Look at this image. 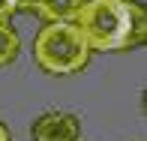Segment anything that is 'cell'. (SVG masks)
<instances>
[{"instance_id": "6da1fadb", "label": "cell", "mask_w": 147, "mask_h": 141, "mask_svg": "<svg viewBox=\"0 0 147 141\" xmlns=\"http://www.w3.org/2000/svg\"><path fill=\"white\" fill-rule=\"evenodd\" d=\"M72 24L90 51H129L147 39V12L138 0H84Z\"/></svg>"}, {"instance_id": "7a4b0ae2", "label": "cell", "mask_w": 147, "mask_h": 141, "mask_svg": "<svg viewBox=\"0 0 147 141\" xmlns=\"http://www.w3.org/2000/svg\"><path fill=\"white\" fill-rule=\"evenodd\" d=\"M90 45L72 21H45L33 39V60L48 75H75L90 63Z\"/></svg>"}, {"instance_id": "3957f363", "label": "cell", "mask_w": 147, "mask_h": 141, "mask_svg": "<svg viewBox=\"0 0 147 141\" xmlns=\"http://www.w3.org/2000/svg\"><path fill=\"white\" fill-rule=\"evenodd\" d=\"M33 141H81V123L72 111H42L30 123Z\"/></svg>"}, {"instance_id": "277c9868", "label": "cell", "mask_w": 147, "mask_h": 141, "mask_svg": "<svg viewBox=\"0 0 147 141\" xmlns=\"http://www.w3.org/2000/svg\"><path fill=\"white\" fill-rule=\"evenodd\" d=\"M18 51H21V39L12 30V24H0V69L3 66H12L18 60Z\"/></svg>"}, {"instance_id": "5b68a950", "label": "cell", "mask_w": 147, "mask_h": 141, "mask_svg": "<svg viewBox=\"0 0 147 141\" xmlns=\"http://www.w3.org/2000/svg\"><path fill=\"white\" fill-rule=\"evenodd\" d=\"M15 0H0V24H9V18L15 15Z\"/></svg>"}, {"instance_id": "8992f818", "label": "cell", "mask_w": 147, "mask_h": 141, "mask_svg": "<svg viewBox=\"0 0 147 141\" xmlns=\"http://www.w3.org/2000/svg\"><path fill=\"white\" fill-rule=\"evenodd\" d=\"M39 3H42V0H15V9H30V12H36Z\"/></svg>"}, {"instance_id": "52a82bcc", "label": "cell", "mask_w": 147, "mask_h": 141, "mask_svg": "<svg viewBox=\"0 0 147 141\" xmlns=\"http://www.w3.org/2000/svg\"><path fill=\"white\" fill-rule=\"evenodd\" d=\"M0 141H12V132H9V126H3V123H0Z\"/></svg>"}]
</instances>
